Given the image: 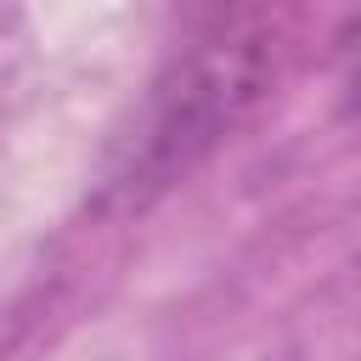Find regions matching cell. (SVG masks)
<instances>
[{
    "instance_id": "cell-1",
    "label": "cell",
    "mask_w": 361,
    "mask_h": 361,
    "mask_svg": "<svg viewBox=\"0 0 361 361\" xmlns=\"http://www.w3.org/2000/svg\"><path fill=\"white\" fill-rule=\"evenodd\" d=\"M282 34L271 23H231L192 45L147 96L135 130L102 175V209H147L186 180L271 90Z\"/></svg>"
},
{
    "instance_id": "cell-2",
    "label": "cell",
    "mask_w": 361,
    "mask_h": 361,
    "mask_svg": "<svg viewBox=\"0 0 361 361\" xmlns=\"http://www.w3.org/2000/svg\"><path fill=\"white\" fill-rule=\"evenodd\" d=\"M338 62H344V102L350 107H361V17L350 23V34H344V45H338Z\"/></svg>"
},
{
    "instance_id": "cell-3",
    "label": "cell",
    "mask_w": 361,
    "mask_h": 361,
    "mask_svg": "<svg viewBox=\"0 0 361 361\" xmlns=\"http://www.w3.org/2000/svg\"><path fill=\"white\" fill-rule=\"evenodd\" d=\"M214 6H237V0H214Z\"/></svg>"
}]
</instances>
